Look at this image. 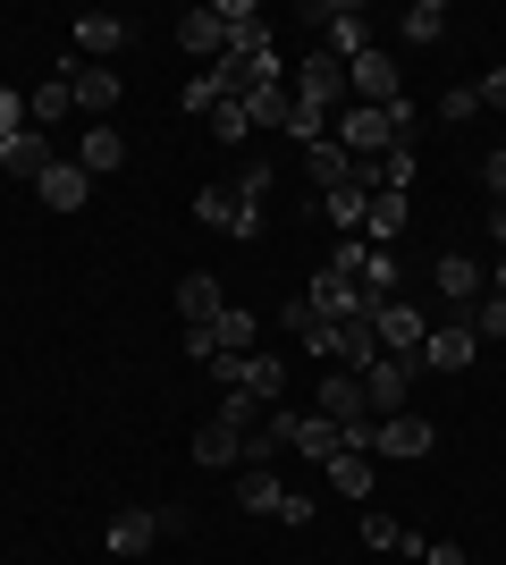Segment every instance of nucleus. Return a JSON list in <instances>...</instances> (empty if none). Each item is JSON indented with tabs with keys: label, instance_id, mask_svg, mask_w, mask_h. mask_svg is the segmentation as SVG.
<instances>
[{
	"label": "nucleus",
	"instance_id": "nucleus-5",
	"mask_svg": "<svg viewBox=\"0 0 506 565\" xmlns=\"http://www.w3.org/2000/svg\"><path fill=\"white\" fill-rule=\"evenodd\" d=\"M68 94H76V110L94 118V127H110V110H119V68H94V60H68Z\"/></svg>",
	"mask_w": 506,
	"mask_h": 565
},
{
	"label": "nucleus",
	"instance_id": "nucleus-37",
	"mask_svg": "<svg viewBox=\"0 0 506 565\" xmlns=\"http://www.w3.org/2000/svg\"><path fill=\"white\" fill-rule=\"evenodd\" d=\"M439 118H448V127H464V118H482V94H473V85H456V94L439 102Z\"/></svg>",
	"mask_w": 506,
	"mask_h": 565
},
{
	"label": "nucleus",
	"instance_id": "nucleus-4",
	"mask_svg": "<svg viewBox=\"0 0 506 565\" xmlns=\"http://www.w3.org/2000/svg\"><path fill=\"white\" fill-rule=\"evenodd\" d=\"M313 18H321V51H330V60H363V51H372V18H363L355 0H330Z\"/></svg>",
	"mask_w": 506,
	"mask_h": 565
},
{
	"label": "nucleus",
	"instance_id": "nucleus-28",
	"mask_svg": "<svg viewBox=\"0 0 506 565\" xmlns=\"http://www.w3.org/2000/svg\"><path fill=\"white\" fill-rule=\"evenodd\" d=\"M212 423H228V430H237V448H245V439H254V430H262L270 414H262V397H245V388H228V397H219V414H212Z\"/></svg>",
	"mask_w": 506,
	"mask_h": 565
},
{
	"label": "nucleus",
	"instance_id": "nucleus-26",
	"mask_svg": "<svg viewBox=\"0 0 506 565\" xmlns=\"http://www.w3.org/2000/svg\"><path fill=\"white\" fill-rule=\"evenodd\" d=\"M363 541H372V548H388V557H413V565H422V548H431L422 532H406L397 515H363Z\"/></svg>",
	"mask_w": 506,
	"mask_h": 565
},
{
	"label": "nucleus",
	"instance_id": "nucleus-11",
	"mask_svg": "<svg viewBox=\"0 0 506 565\" xmlns=\"http://www.w3.org/2000/svg\"><path fill=\"white\" fill-rule=\"evenodd\" d=\"M127 34H136L127 18H110V9H85V18H76V60L110 68V51H127Z\"/></svg>",
	"mask_w": 506,
	"mask_h": 565
},
{
	"label": "nucleus",
	"instance_id": "nucleus-19",
	"mask_svg": "<svg viewBox=\"0 0 506 565\" xmlns=\"http://www.w3.org/2000/svg\"><path fill=\"white\" fill-rule=\"evenodd\" d=\"M482 354V338H473V321H456V330H431L422 338V363H439V372H464Z\"/></svg>",
	"mask_w": 506,
	"mask_h": 565
},
{
	"label": "nucleus",
	"instance_id": "nucleus-24",
	"mask_svg": "<svg viewBox=\"0 0 506 565\" xmlns=\"http://www.w3.org/2000/svg\"><path fill=\"white\" fill-rule=\"evenodd\" d=\"M304 161H313V186H321V194H337V186H346V178H355V152H346V143H337V136L304 143Z\"/></svg>",
	"mask_w": 506,
	"mask_h": 565
},
{
	"label": "nucleus",
	"instance_id": "nucleus-6",
	"mask_svg": "<svg viewBox=\"0 0 506 565\" xmlns=\"http://www.w3.org/2000/svg\"><path fill=\"white\" fill-rule=\"evenodd\" d=\"M372 330H380V354H397V363H422V338H431V321H422L413 305H397V296H388V305L372 312Z\"/></svg>",
	"mask_w": 506,
	"mask_h": 565
},
{
	"label": "nucleus",
	"instance_id": "nucleus-33",
	"mask_svg": "<svg viewBox=\"0 0 506 565\" xmlns=\"http://www.w3.org/2000/svg\"><path fill=\"white\" fill-rule=\"evenodd\" d=\"M212 330H219V354H254V312H237V305H228V312L212 321Z\"/></svg>",
	"mask_w": 506,
	"mask_h": 565
},
{
	"label": "nucleus",
	"instance_id": "nucleus-1",
	"mask_svg": "<svg viewBox=\"0 0 506 565\" xmlns=\"http://www.w3.org/2000/svg\"><path fill=\"white\" fill-rule=\"evenodd\" d=\"M262 194H270V161H245L237 186H203V194H194V220L254 245V236H262Z\"/></svg>",
	"mask_w": 506,
	"mask_h": 565
},
{
	"label": "nucleus",
	"instance_id": "nucleus-8",
	"mask_svg": "<svg viewBox=\"0 0 506 565\" xmlns=\"http://www.w3.org/2000/svg\"><path fill=\"white\" fill-rule=\"evenodd\" d=\"M304 305H313L321 321H372V312H380V305H372V296H363L355 279H337V270H321V279L304 287Z\"/></svg>",
	"mask_w": 506,
	"mask_h": 565
},
{
	"label": "nucleus",
	"instance_id": "nucleus-30",
	"mask_svg": "<svg viewBox=\"0 0 506 565\" xmlns=\"http://www.w3.org/2000/svg\"><path fill=\"white\" fill-rule=\"evenodd\" d=\"M237 430H228V423H203V430H194V465H237Z\"/></svg>",
	"mask_w": 506,
	"mask_h": 565
},
{
	"label": "nucleus",
	"instance_id": "nucleus-41",
	"mask_svg": "<svg viewBox=\"0 0 506 565\" xmlns=\"http://www.w3.org/2000/svg\"><path fill=\"white\" fill-rule=\"evenodd\" d=\"M482 178H489V203H506V152H489V161H482Z\"/></svg>",
	"mask_w": 506,
	"mask_h": 565
},
{
	"label": "nucleus",
	"instance_id": "nucleus-3",
	"mask_svg": "<svg viewBox=\"0 0 506 565\" xmlns=\"http://www.w3.org/2000/svg\"><path fill=\"white\" fill-rule=\"evenodd\" d=\"M346 85H355L363 110H397V102H406V85H397V60H388L380 43L363 51V60H346Z\"/></svg>",
	"mask_w": 506,
	"mask_h": 565
},
{
	"label": "nucleus",
	"instance_id": "nucleus-31",
	"mask_svg": "<svg viewBox=\"0 0 506 565\" xmlns=\"http://www.w3.org/2000/svg\"><path fill=\"white\" fill-rule=\"evenodd\" d=\"M363 296H372V305H388V296H397V254H380V245L363 254Z\"/></svg>",
	"mask_w": 506,
	"mask_h": 565
},
{
	"label": "nucleus",
	"instance_id": "nucleus-36",
	"mask_svg": "<svg viewBox=\"0 0 506 565\" xmlns=\"http://www.w3.org/2000/svg\"><path fill=\"white\" fill-rule=\"evenodd\" d=\"M464 321H473V338H506V296H482Z\"/></svg>",
	"mask_w": 506,
	"mask_h": 565
},
{
	"label": "nucleus",
	"instance_id": "nucleus-25",
	"mask_svg": "<svg viewBox=\"0 0 506 565\" xmlns=\"http://www.w3.org/2000/svg\"><path fill=\"white\" fill-rule=\"evenodd\" d=\"M279 498H288V481L270 465H245V481H237V507L245 515H279Z\"/></svg>",
	"mask_w": 506,
	"mask_h": 565
},
{
	"label": "nucleus",
	"instance_id": "nucleus-14",
	"mask_svg": "<svg viewBox=\"0 0 506 565\" xmlns=\"http://www.w3.org/2000/svg\"><path fill=\"white\" fill-rule=\"evenodd\" d=\"M321 414H330L337 430L372 423V405H363V380H355V372H321Z\"/></svg>",
	"mask_w": 506,
	"mask_h": 565
},
{
	"label": "nucleus",
	"instance_id": "nucleus-38",
	"mask_svg": "<svg viewBox=\"0 0 506 565\" xmlns=\"http://www.w3.org/2000/svg\"><path fill=\"white\" fill-rule=\"evenodd\" d=\"M9 136H25V94H9V85H0V143Z\"/></svg>",
	"mask_w": 506,
	"mask_h": 565
},
{
	"label": "nucleus",
	"instance_id": "nucleus-13",
	"mask_svg": "<svg viewBox=\"0 0 506 565\" xmlns=\"http://www.w3.org/2000/svg\"><path fill=\"white\" fill-rule=\"evenodd\" d=\"M288 448L304 456V465H330V456L346 448V430H337L330 414H288Z\"/></svg>",
	"mask_w": 506,
	"mask_h": 565
},
{
	"label": "nucleus",
	"instance_id": "nucleus-43",
	"mask_svg": "<svg viewBox=\"0 0 506 565\" xmlns=\"http://www.w3.org/2000/svg\"><path fill=\"white\" fill-rule=\"evenodd\" d=\"M489 236H498V254H506V203H489Z\"/></svg>",
	"mask_w": 506,
	"mask_h": 565
},
{
	"label": "nucleus",
	"instance_id": "nucleus-10",
	"mask_svg": "<svg viewBox=\"0 0 506 565\" xmlns=\"http://www.w3.org/2000/svg\"><path fill=\"white\" fill-rule=\"evenodd\" d=\"M431 279H439V296L456 305V321H464V312H473V305L489 296V270H482L473 254H439V270H431Z\"/></svg>",
	"mask_w": 506,
	"mask_h": 565
},
{
	"label": "nucleus",
	"instance_id": "nucleus-35",
	"mask_svg": "<svg viewBox=\"0 0 506 565\" xmlns=\"http://www.w3.org/2000/svg\"><path fill=\"white\" fill-rule=\"evenodd\" d=\"M203 127H212L219 143H245V136H254V118H245V102H219V110L203 118Z\"/></svg>",
	"mask_w": 506,
	"mask_h": 565
},
{
	"label": "nucleus",
	"instance_id": "nucleus-34",
	"mask_svg": "<svg viewBox=\"0 0 506 565\" xmlns=\"http://www.w3.org/2000/svg\"><path fill=\"white\" fill-rule=\"evenodd\" d=\"M219 102H237V94H228V85H219V76L203 68V76H194V85H186V118H212Z\"/></svg>",
	"mask_w": 506,
	"mask_h": 565
},
{
	"label": "nucleus",
	"instance_id": "nucleus-20",
	"mask_svg": "<svg viewBox=\"0 0 506 565\" xmlns=\"http://www.w3.org/2000/svg\"><path fill=\"white\" fill-rule=\"evenodd\" d=\"M321 472H330V490H337V498H372V481H380V456H355V448H337Z\"/></svg>",
	"mask_w": 506,
	"mask_h": 565
},
{
	"label": "nucleus",
	"instance_id": "nucleus-42",
	"mask_svg": "<svg viewBox=\"0 0 506 565\" xmlns=\"http://www.w3.org/2000/svg\"><path fill=\"white\" fill-rule=\"evenodd\" d=\"M422 565H464V548L456 541H431V548H422Z\"/></svg>",
	"mask_w": 506,
	"mask_h": 565
},
{
	"label": "nucleus",
	"instance_id": "nucleus-29",
	"mask_svg": "<svg viewBox=\"0 0 506 565\" xmlns=\"http://www.w3.org/2000/svg\"><path fill=\"white\" fill-rule=\"evenodd\" d=\"M245 118H254V127H288L295 94H288V85H254V94H245Z\"/></svg>",
	"mask_w": 506,
	"mask_h": 565
},
{
	"label": "nucleus",
	"instance_id": "nucleus-9",
	"mask_svg": "<svg viewBox=\"0 0 506 565\" xmlns=\"http://www.w3.org/2000/svg\"><path fill=\"white\" fill-rule=\"evenodd\" d=\"M406 388H413V363L380 354V363L363 372V405H372V423H388V414H406Z\"/></svg>",
	"mask_w": 506,
	"mask_h": 565
},
{
	"label": "nucleus",
	"instance_id": "nucleus-15",
	"mask_svg": "<svg viewBox=\"0 0 506 565\" xmlns=\"http://www.w3.org/2000/svg\"><path fill=\"white\" fill-rule=\"evenodd\" d=\"M177 312H186V330H203V321L228 312V287H219L212 270H186V279H177Z\"/></svg>",
	"mask_w": 506,
	"mask_h": 565
},
{
	"label": "nucleus",
	"instance_id": "nucleus-27",
	"mask_svg": "<svg viewBox=\"0 0 506 565\" xmlns=\"http://www.w3.org/2000/svg\"><path fill=\"white\" fill-rule=\"evenodd\" d=\"M397 25H406V43H413V51L448 43V9H439V0H413V9H406V18H397Z\"/></svg>",
	"mask_w": 506,
	"mask_h": 565
},
{
	"label": "nucleus",
	"instance_id": "nucleus-39",
	"mask_svg": "<svg viewBox=\"0 0 506 565\" xmlns=\"http://www.w3.org/2000/svg\"><path fill=\"white\" fill-rule=\"evenodd\" d=\"M186 363H219V330L203 321V330H186Z\"/></svg>",
	"mask_w": 506,
	"mask_h": 565
},
{
	"label": "nucleus",
	"instance_id": "nucleus-44",
	"mask_svg": "<svg viewBox=\"0 0 506 565\" xmlns=\"http://www.w3.org/2000/svg\"><path fill=\"white\" fill-rule=\"evenodd\" d=\"M489 296H506V254H498V270H489Z\"/></svg>",
	"mask_w": 506,
	"mask_h": 565
},
{
	"label": "nucleus",
	"instance_id": "nucleus-40",
	"mask_svg": "<svg viewBox=\"0 0 506 565\" xmlns=\"http://www.w3.org/2000/svg\"><path fill=\"white\" fill-rule=\"evenodd\" d=\"M473 94H482V110H506V68H489L482 85H473Z\"/></svg>",
	"mask_w": 506,
	"mask_h": 565
},
{
	"label": "nucleus",
	"instance_id": "nucleus-21",
	"mask_svg": "<svg viewBox=\"0 0 506 565\" xmlns=\"http://www.w3.org/2000/svg\"><path fill=\"white\" fill-rule=\"evenodd\" d=\"M119 161H127L119 127H85V143H76V169H85V178H119Z\"/></svg>",
	"mask_w": 506,
	"mask_h": 565
},
{
	"label": "nucleus",
	"instance_id": "nucleus-12",
	"mask_svg": "<svg viewBox=\"0 0 506 565\" xmlns=\"http://www.w3.org/2000/svg\"><path fill=\"white\" fill-rule=\"evenodd\" d=\"M177 43H186L194 60H228V18H219V0H203V9L177 18Z\"/></svg>",
	"mask_w": 506,
	"mask_h": 565
},
{
	"label": "nucleus",
	"instance_id": "nucleus-23",
	"mask_svg": "<svg viewBox=\"0 0 506 565\" xmlns=\"http://www.w3.org/2000/svg\"><path fill=\"white\" fill-rule=\"evenodd\" d=\"M68 110H76V94H68V76H60V68H51V85H34V94H25V127H43V136H51Z\"/></svg>",
	"mask_w": 506,
	"mask_h": 565
},
{
	"label": "nucleus",
	"instance_id": "nucleus-18",
	"mask_svg": "<svg viewBox=\"0 0 506 565\" xmlns=\"http://www.w3.org/2000/svg\"><path fill=\"white\" fill-rule=\"evenodd\" d=\"M288 330H295V347L313 354V363H337V321H321V312L304 305V296L288 305Z\"/></svg>",
	"mask_w": 506,
	"mask_h": 565
},
{
	"label": "nucleus",
	"instance_id": "nucleus-32",
	"mask_svg": "<svg viewBox=\"0 0 506 565\" xmlns=\"http://www.w3.org/2000/svg\"><path fill=\"white\" fill-rule=\"evenodd\" d=\"M413 169H422V152H413V143H388V152H380V186L413 194Z\"/></svg>",
	"mask_w": 506,
	"mask_h": 565
},
{
	"label": "nucleus",
	"instance_id": "nucleus-17",
	"mask_svg": "<svg viewBox=\"0 0 506 565\" xmlns=\"http://www.w3.org/2000/svg\"><path fill=\"white\" fill-rule=\"evenodd\" d=\"M406 220H413V194L380 186V194H372V212H363V245H380V254H388V236L406 228Z\"/></svg>",
	"mask_w": 506,
	"mask_h": 565
},
{
	"label": "nucleus",
	"instance_id": "nucleus-22",
	"mask_svg": "<svg viewBox=\"0 0 506 565\" xmlns=\"http://www.w3.org/2000/svg\"><path fill=\"white\" fill-rule=\"evenodd\" d=\"M0 169H9V178H43V169H51V136H43V127L9 136V143H0Z\"/></svg>",
	"mask_w": 506,
	"mask_h": 565
},
{
	"label": "nucleus",
	"instance_id": "nucleus-16",
	"mask_svg": "<svg viewBox=\"0 0 506 565\" xmlns=\"http://www.w3.org/2000/svg\"><path fill=\"white\" fill-rule=\"evenodd\" d=\"M34 194H43L51 212H85V194H94V178H85L76 161H51L43 178H34Z\"/></svg>",
	"mask_w": 506,
	"mask_h": 565
},
{
	"label": "nucleus",
	"instance_id": "nucleus-2",
	"mask_svg": "<svg viewBox=\"0 0 506 565\" xmlns=\"http://www.w3.org/2000/svg\"><path fill=\"white\" fill-rule=\"evenodd\" d=\"M169 532H186V507H119L110 515V557H144L152 541H169Z\"/></svg>",
	"mask_w": 506,
	"mask_h": 565
},
{
	"label": "nucleus",
	"instance_id": "nucleus-7",
	"mask_svg": "<svg viewBox=\"0 0 506 565\" xmlns=\"http://www.w3.org/2000/svg\"><path fill=\"white\" fill-rule=\"evenodd\" d=\"M439 448V423H422V414H388V423H372V456H397V465H413V456Z\"/></svg>",
	"mask_w": 506,
	"mask_h": 565
}]
</instances>
